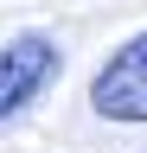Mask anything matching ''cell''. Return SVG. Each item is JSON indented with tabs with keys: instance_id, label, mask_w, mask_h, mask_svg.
<instances>
[{
	"instance_id": "obj_1",
	"label": "cell",
	"mask_w": 147,
	"mask_h": 153,
	"mask_svg": "<svg viewBox=\"0 0 147 153\" xmlns=\"http://www.w3.org/2000/svg\"><path fill=\"white\" fill-rule=\"evenodd\" d=\"M64 76V51L51 32H13L0 45V128L19 121L39 96Z\"/></svg>"
},
{
	"instance_id": "obj_2",
	"label": "cell",
	"mask_w": 147,
	"mask_h": 153,
	"mask_svg": "<svg viewBox=\"0 0 147 153\" xmlns=\"http://www.w3.org/2000/svg\"><path fill=\"white\" fill-rule=\"evenodd\" d=\"M90 108H96L102 121L147 128V32L122 38L96 64V76H90Z\"/></svg>"
}]
</instances>
